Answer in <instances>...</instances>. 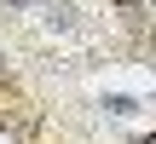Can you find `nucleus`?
Here are the masks:
<instances>
[{
    "label": "nucleus",
    "instance_id": "obj_2",
    "mask_svg": "<svg viewBox=\"0 0 156 144\" xmlns=\"http://www.w3.org/2000/svg\"><path fill=\"white\" fill-rule=\"evenodd\" d=\"M104 110H110V115H133V110H139V104H133V98H127V92H110V98H104Z\"/></svg>",
    "mask_w": 156,
    "mask_h": 144
},
{
    "label": "nucleus",
    "instance_id": "obj_3",
    "mask_svg": "<svg viewBox=\"0 0 156 144\" xmlns=\"http://www.w3.org/2000/svg\"><path fill=\"white\" fill-rule=\"evenodd\" d=\"M0 6H35V0H0Z\"/></svg>",
    "mask_w": 156,
    "mask_h": 144
},
{
    "label": "nucleus",
    "instance_id": "obj_1",
    "mask_svg": "<svg viewBox=\"0 0 156 144\" xmlns=\"http://www.w3.org/2000/svg\"><path fill=\"white\" fill-rule=\"evenodd\" d=\"M35 17H41L46 35H75L81 29V6L75 0H46V6H35Z\"/></svg>",
    "mask_w": 156,
    "mask_h": 144
},
{
    "label": "nucleus",
    "instance_id": "obj_5",
    "mask_svg": "<svg viewBox=\"0 0 156 144\" xmlns=\"http://www.w3.org/2000/svg\"><path fill=\"white\" fill-rule=\"evenodd\" d=\"M151 12H156V0H151Z\"/></svg>",
    "mask_w": 156,
    "mask_h": 144
},
{
    "label": "nucleus",
    "instance_id": "obj_4",
    "mask_svg": "<svg viewBox=\"0 0 156 144\" xmlns=\"http://www.w3.org/2000/svg\"><path fill=\"white\" fill-rule=\"evenodd\" d=\"M145 144H156V133H151V139H145Z\"/></svg>",
    "mask_w": 156,
    "mask_h": 144
}]
</instances>
